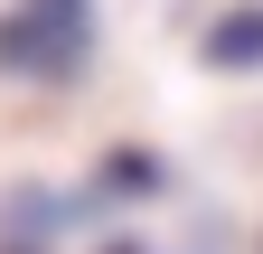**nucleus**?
I'll return each instance as SVG.
<instances>
[]
</instances>
